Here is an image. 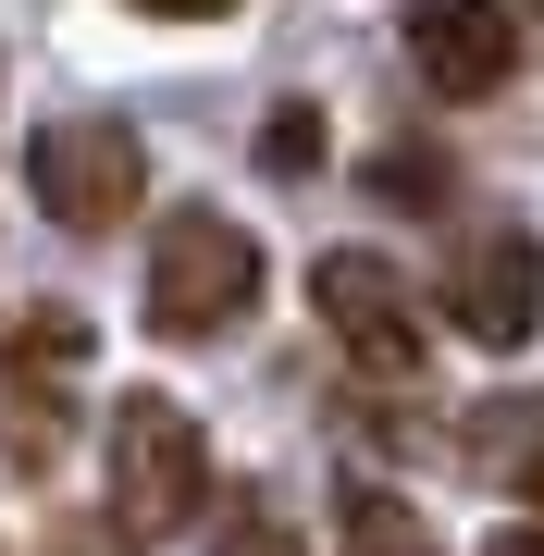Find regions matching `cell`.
<instances>
[{
    "label": "cell",
    "instance_id": "obj_1",
    "mask_svg": "<svg viewBox=\"0 0 544 556\" xmlns=\"http://www.w3.org/2000/svg\"><path fill=\"white\" fill-rule=\"evenodd\" d=\"M100 507H112V532L124 544H174L186 519L211 507V433L186 420L174 396H124L100 420Z\"/></svg>",
    "mask_w": 544,
    "mask_h": 556
},
{
    "label": "cell",
    "instance_id": "obj_2",
    "mask_svg": "<svg viewBox=\"0 0 544 556\" xmlns=\"http://www.w3.org/2000/svg\"><path fill=\"white\" fill-rule=\"evenodd\" d=\"M261 298V236L223 211H162V236H149V334L199 346L223 321H248Z\"/></svg>",
    "mask_w": 544,
    "mask_h": 556
},
{
    "label": "cell",
    "instance_id": "obj_3",
    "mask_svg": "<svg viewBox=\"0 0 544 556\" xmlns=\"http://www.w3.org/2000/svg\"><path fill=\"white\" fill-rule=\"evenodd\" d=\"M25 186H38V211L62 223V236H112V223H137L149 149H137V124L75 112V124H38V149H25Z\"/></svg>",
    "mask_w": 544,
    "mask_h": 556
},
{
    "label": "cell",
    "instance_id": "obj_4",
    "mask_svg": "<svg viewBox=\"0 0 544 556\" xmlns=\"http://www.w3.org/2000/svg\"><path fill=\"white\" fill-rule=\"evenodd\" d=\"M309 309H322V334L359 358L371 383H408V371H421V298H408L396 260H371V248H322V260H309Z\"/></svg>",
    "mask_w": 544,
    "mask_h": 556
},
{
    "label": "cell",
    "instance_id": "obj_5",
    "mask_svg": "<svg viewBox=\"0 0 544 556\" xmlns=\"http://www.w3.org/2000/svg\"><path fill=\"white\" fill-rule=\"evenodd\" d=\"M445 321L470 346H532V321H544V236L532 223H483L445 260Z\"/></svg>",
    "mask_w": 544,
    "mask_h": 556
},
{
    "label": "cell",
    "instance_id": "obj_6",
    "mask_svg": "<svg viewBox=\"0 0 544 556\" xmlns=\"http://www.w3.org/2000/svg\"><path fill=\"white\" fill-rule=\"evenodd\" d=\"M396 38H408V62H421L445 100H495L520 75V13L507 0H408Z\"/></svg>",
    "mask_w": 544,
    "mask_h": 556
},
{
    "label": "cell",
    "instance_id": "obj_7",
    "mask_svg": "<svg viewBox=\"0 0 544 556\" xmlns=\"http://www.w3.org/2000/svg\"><path fill=\"white\" fill-rule=\"evenodd\" d=\"M458 457H470V482L544 495V408H532V396H483V408H470V433H458Z\"/></svg>",
    "mask_w": 544,
    "mask_h": 556
},
{
    "label": "cell",
    "instance_id": "obj_8",
    "mask_svg": "<svg viewBox=\"0 0 544 556\" xmlns=\"http://www.w3.org/2000/svg\"><path fill=\"white\" fill-rule=\"evenodd\" d=\"M87 358V321L75 309H13L0 321V383H62Z\"/></svg>",
    "mask_w": 544,
    "mask_h": 556
},
{
    "label": "cell",
    "instance_id": "obj_9",
    "mask_svg": "<svg viewBox=\"0 0 544 556\" xmlns=\"http://www.w3.org/2000/svg\"><path fill=\"white\" fill-rule=\"evenodd\" d=\"M346 556H445L433 519L408 495H383V482H346Z\"/></svg>",
    "mask_w": 544,
    "mask_h": 556
},
{
    "label": "cell",
    "instance_id": "obj_10",
    "mask_svg": "<svg viewBox=\"0 0 544 556\" xmlns=\"http://www.w3.org/2000/svg\"><path fill=\"white\" fill-rule=\"evenodd\" d=\"M261 174H284V186L322 174V112H309V100H284V112L261 124Z\"/></svg>",
    "mask_w": 544,
    "mask_h": 556
},
{
    "label": "cell",
    "instance_id": "obj_11",
    "mask_svg": "<svg viewBox=\"0 0 544 556\" xmlns=\"http://www.w3.org/2000/svg\"><path fill=\"white\" fill-rule=\"evenodd\" d=\"M371 199H396V211H433V199H445V161H421V149H383V161H371Z\"/></svg>",
    "mask_w": 544,
    "mask_h": 556
},
{
    "label": "cell",
    "instance_id": "obj_12",
    "mask_svg": "<svg viewBox=\"0 0 544 556\" xmlns=\"http://www.w3.org/2000/svg\"><path fill=\"white\" fill-rule=\"evenodd\" d=\"M223 556H298V532H284L273 507H236L223 519Z\"/></svg>",
    "mask_w": 544,
    "mask_h": 556
},
{
    "label": "cell",
    "instance_id": "obj_13",
    "mask_svg": "<svg viewBox=\"0 0 544 556\" xmlns=\"http://www.w3.org/2000/svg\"><path fill=\"white\" fill-rule=\"evenodd\" d=\"M137 13H162V25H211V13H236V0H137Z\"/></svg>",
    "mask_w": 544,
    "mask_h": 556
},
{
    "label": "cell",
    "instance_id": "obj_14",
    "mask_svg": "<svg viewBox=\"0 0 544 556\" xmlns=\"http://www.w3.org/2000/svg\"><path fill=\"white\" fill-rule=\"evenodd\" d=\"M483 556H544V532H532V519H507V532H495Z\"/></svg>",
    "mask_w": 544,
    "mask_h": 556
},
{
    "label": "cell",
    "instance_id": "obj_15",
    "mask_svg": "<svg viewBox=\"0 0 544 556\" xmlns=\"http://www.w3.org/2000/svg\"><path fill=\"white\" fill-rule=\"evenodd\" d=\"M507 13H532V25H544V0H507Z\"/></svg>",
    "mask_w": 544,
    "mask_h": 556
}]
</instances>
